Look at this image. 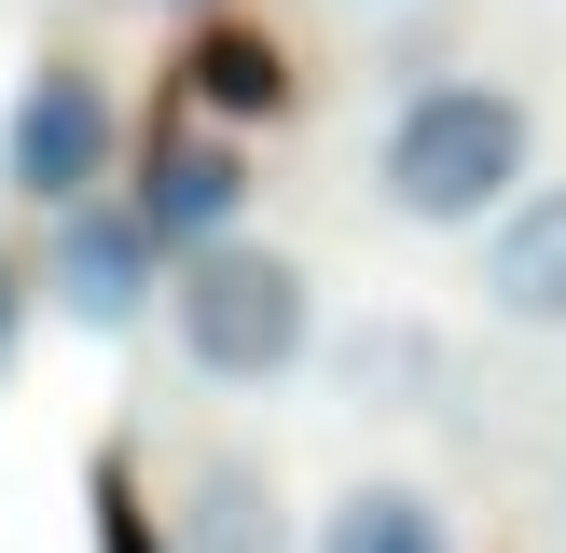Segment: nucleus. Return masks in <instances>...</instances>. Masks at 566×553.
Segmentation results:
<instances>
[{"mask_svg": "<svg viewBox=\"0 0 566 553\" xmlns=\"http://www.w3.org/2000/svg\"><path fill=\"white\" fill-rule=\"evenodd\" d=\"M525 180H539V111L512 83H484V70L415 83L374 125V208L415 221V236H484Z\"/></svg>", "mask_w": 566, "mask_h": 553, "instance_id": "f257e3e1", "label": "nucleus"}, {"mask_svg": "<svg viewBox=\"0 0 566 553\" xmlns=\"http://www.w3.org/2000/svg\"><path fill=\"white\" fill-rule=\"evenodd\" d=\"M166 332L208 387H276L318 359V276L263 236H221L193 263H166Z\"/></svg>", "mask_w": 566, "mask_h": 553, "instance_id": "f03ea898", "label": "nucleus"}, {"mask_svg": "<svg viewBox=\"0 0 566 553\" xmlns=\"http://www.w3.org/2000/svg\"><path fill=\"white\" fill-rule=\"evenodd\" d=\"M111 153H125V111H111L97 55H42V70L14 83V111H0V180L55 221V208H83V194L111 180Z\"/></svg>", "mask_w": 566, "mask_h": 553, "instance_id": "7ed1b4c3", "label": "nucleus"}, {"mask_svg": "<svg viewBox=\"0 0 566 553\" xmlns=\"http://www.w3.org/2000/svg\"><path fill=\"white\" fill-rule=\"evenodd\" d=\"M28 291H42L70 332H138V319L166 304V249L138 236V208L83 194V208L42 221V276H28Z\"/></svg>", "mask_w": 566, "mask_h": 553, "instance_id": "20e7f679", "label": "nucleus"}, {"mask_svg": "<svg viewBox=\"0 0 566 553\" xmlns=\"http://www.w3.org/2000/svg\"><path fill=\"white\" fill-rule=\"evenodd\" d=\"M125 208H138V236H153L166 263H193V249L249 236V153H235L221 125H166L153 153H138Z\"/></svg>", "mask_w": 566, "mask_h": 553, "instance_id": "39448f33", "label": "nucleus"}, {"mask_svg": "<svg viewBox=\"0 0 566 553\" xmlns=\"http://www.w3.org/2000/svg\"><path fill=\"white\" fill-rule=\"evenodd\" d=\"M470 291H484L497 332H566V180H525L484 221V276Z\"/></svg>", "mask_w": 566, "mask_h": 553, "instance_id": "423d86ee", "label": "nucleus"}, {"mask_svg": "<svg viewBox=\"0 0 566 553\" xmlns=\"http://www.w3.org/2000/svg\"><path fill=\"white\" fill-rule=\"evenodd\" d=\"M166 553H291V498L249 442H208L180 470V512H166Z\"/></svg>", "mask_w": 566, "mask_h": 553, "instance_id": "0eeeda50", "label": "nucleus"}, {"mask_svg": "<svg viewBox=\"0 0 566 553\" xmlns=\"http://www.w3.org/2000/svg\"><path fill=\"white\" fill-rule=\"evenodd\" d=\"M304 553H457V512L429 484H401V470H359V484H332Z\"/></svg>", "mask_w": 566, "mask_h": 553, "instance_id": "6e6552de", "label": "nucleus"}, {"mask_svg": "<svg viewBox=\"0 0 566 553\" xmlns=\"http://www.w3.org/2000/svg\"><path fill=\"white\" fill-rule=\"evenodd\" d=\"M180 70H193V111H221V125H249V111H291V55H276L263 28H208Z\"/></svg>", "mask_w": 566, "mask_h": 553, "instance_id": "1a4fd4ad", "label": "nucleus"}, {"mask_svg": "<svg viewBox=\"0 0 566 553\" xmlns=\"http://www.w3.org/2000/svg\"><path fill=\"white\" fill-rule=\"evenodd\" d=\"M332 374H346L359 401L415 415V401L442 387V332H415V319H374V332H346V346H332Z\"/></svg>", "mask_w": 566, "mask_h": 553, "instance_id": "9d476101", "label": "nucleus"}, {"mask_svg": "<svg viewBox=\"0 0 566 553\" xmlns=\"http://www.w3.org/2000/svg\"><path fill=\"white\" fill-rule=\"evenodd\" d=\"M97 553H166V525L138 512V470L125 457H97Z\"/></svg>", "mask_w": 566, "mask_h": 553, "instance_id": "9b49d317", "label": "nucleus"}, {"mask_svg": "<svg viewBox=\"0 0 566 553\" xmlns=\"http://www.w3.org/2000/svg\"><path fill=\"white\" fill-rule=\"evenodd\" d=\"M14 332H28V276L0 263V374H14Z\"/></svg>", "mask_w": 566, "mask_h": 553, "instance_id": "f8f14e48", "label": "nucleus"}]
</instances>
